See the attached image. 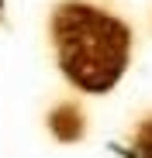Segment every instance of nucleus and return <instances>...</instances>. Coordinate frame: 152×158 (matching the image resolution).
Here are the masks:
<instances>
[{"label":"nucleus","mask_w":152,"mask_h":158,"mask_svg":"<svg viewBox=\"0 0 152 158\" xmlns=\"http://www.w3.org/2000/svg\"><path fill=\"white\" fill-rule=\"evenodd\" d=\"M52 35L62 72L69 76V83H76L87 93L111 89L128 65L132 31L107 10L66 4L56 10Z\"/></svg>","instance_id":"obj_1"}]
</instances>
